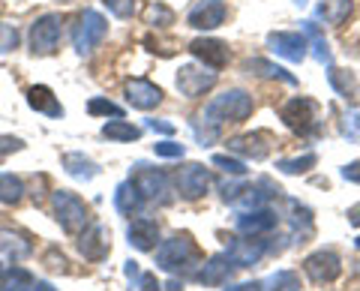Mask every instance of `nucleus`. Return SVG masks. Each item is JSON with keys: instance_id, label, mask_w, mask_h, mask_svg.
Returning <instances> with one entry per match:
<instances>
[{"instance_id": "obj_49", "label": "nucleus", "mask_w": 360, "mask_h": 291, "mask_svg": "<svg viewBox=\"0 0 360 291\" xmlns=\"http://www.w3.org/2000/svg\"><path fill=\"white\" fill-rule=\"evenodd\" d=\"M37 291H54V288H51L49 283H39V285H37Z\"/></svg>"}, {"instance_id": "obj_24", "label": "nucleus", "mask_w": 360, "mask_h": 291, "mask_svg": "<svg viewBox=\"0 0 360 291\" xmlns=\"http://www.w3.org/2000/svg\"><path fill=\"white\" fill-rule=\"evenodd\" d=\"M115 207H117V214H123V216H141L144 195L139 193V189H135L132 181H127V183L117 186V193H115Z\"/></svg>"}, {"instance_id": "obj_23", "label": "nucleus", "mask_w": 360, "mask_h": 291, "mask_svg": "<svg viewBox=\"0 0 360 291\" xmlns=\"http://www.w3.org/2000/svg\"><path fill=\"white\" fill-rule=\"evenodd\" d=\"M27 105L33 111H42V115H49V117H63V105L54 99L51 87H45V84H33L30 87V91H27Z\"/></svg>"}, {"instance_id": "obj_14", "label": "nucleus", "mask_w": 360, "mask_h": 291, "mask_svg": "<svg viewBox=\"0 0 360 291\" xmlns=\"http://www.w3.org/2000/svg\"><path fill=\"white\" fill-rule=\"evenodd\" d=\"M189 51H193V58H198L205 66H210V70H222V66H229V60H231L229 42L213 39V37L193 39L189 42Z\"/></svg>"}, {"instance_id": "obj_12", "label": "nucleus", "mask_w": 360, "mask_h": 291, "mask_svg": "<svg viewBox=\"0 0 360 291\" xmlns=\"http://www.w3.org/2000/svg\"><path fill=\"white\" fill-rule=\"evenodd\" d=\"M267 46L274 54H279V58H285L291 63H300L303 58H307L309 39L297 30H279V33H270L267 37Z\"/></svg>"}, {"instance_id": "obj_41", "label": "nucleus", "mask_w": 360, "mask_h": 291, "mask_svg": "<svg viewBox=\"0 0 360 291\" xmlns=\"http://www.w3.org/2000/svg\"><path fill=\"white\" fill-rule=\"evenodd\" d=\"M25 150V141L15 138V136H0V156H9V153H18Z\"/></svg>"}, {"instance_id": "obj_40", "label": "nucleus", "mask_w": 360, "mask_h": 291, "mask_svg": "<svg viewBox=\"0 0 360 291\" xmlns=\"http://www.w3.org/2000/svg\"><path fill=\"white\" fill-rule=\"evenodd\" d=\"M129 279H135V288H139V291H160L162 285L160 283H156V276L153 273H135V276H129Z\"/></svg>"}, {"instance_id": "obj_2", "label": "nucleus", "mask_w": 360, "mask_h": 291, "mask_svg": "<svg viewBox=\"0 0 360 291\" xmlns=\"http://www.w3.org/2000/svg\"><path fill=\"white\" fill-rule=\"evenodd\" d=\"M252 96L240 91V87H231V91H225L222 96H217L213 103L205 108V115H201V120L207 123V127L217 129L219 123H240L252 115Z\"/></svg>"}, {"instance_id": "obj_13", "label": "nucleus", "mask_w": 360, "mask_h": 291, "mask_svg": "<svg viewBox=\"0 0 360 291\" xmlns=\"http://www.w3.org/2000/svg\"><path fill=\"white\" fill-rule=\"evenodd\" d=\"M274 148V136L267 129H255V132H246V136H238L229 141V150L238 153V156H246V160H264Z\"/></svg>"}, {"instance_id": "obj_46", "label": "nucleus", "mask_w": 360, "mask_h": 291, "mask_svg": "<svg viewBox=\"0 0 360 291\" xmlns=\"http://www.w3.org/2000/svg\"><path fill=\"white\" fill-rule=\"evenodd\" d=\"M225 291H264V285L262 283H240V285H231Z\"/></svg>"}, {"instance_id": "obj_16", "label": "nucleus", "mask_w": 360, "mask_h": 291, "mask_svg": "<svg viewBox=\"0 0 360 291\" xmlns=\"http://www.w3.org/2000/svg\"><path fill=\"white\" fill-rule=\"evenodd\" d=\"M127 103L132 108L150 111L162 103V91L153 82H148V78H132V82H127Z\"/></svg>"}, {"instance_id": "obj_20", "label": "nucleus", "mask_w": 360, "mask_h": 291, "mask_svg": "<svg viewBox=\"0 0 360 291\" xmlns=\"http://www.w3.org/2000/svg\"><path fill=\"white\" fill-rule=\"evenodd\" d=\"M267 252V246L262 238H250V240H234L231 250H229V259L234 267H250L255 264L262 255Z\"/></svg>"}, {"instance_id": "obj_15", "label": "nucleus", "mask_w": 360, "mask_h": 291, "mask_svg": "<svg viewBox=\"0 0 360 291\" xmlns=\"http://www.w3.org/2000/svg\"><path fill=\"white\" fill-rule=\"evenodd\" d=\"M225 15H229V9H225L222 0H198V4L189 9L186 25L195 30H213L222 25Z\"/></svg>"}, {"instance_id": "obj_47", "label": "nucleus", "mask_w": 360, "mask_h": 291, "mask_svg": "<svg viewBox=\"0 0 360 291\" xmlns=\"http://www.w3.org/2000/svg\"><path fill=\"white\" fill-rule=\"evenodd\" d=\"M348 222H352V226H360V205H354V207H348Z\"/></svg>"}, {"instance_id": "obj_28", "label": "nucleus", "mask_w": 360, "mask_h": 291, "mask_svg": "<svg viewBox=\"0 0 360 291\" xmlns=\"http://www.w3.org/2000/svg\"><path fill=\"white\" fill-rule=\"evenodd\" d=\"M103 138H108V141H139L141 129L132 127V123H127V120H108L103 127Z\"/></svg>"}, {"instance_id": "obj_39", "label": "nucleus", "mask_w": 360, "mask_h": 291, "mask_svg": "<svg viewBox=\"0 0 360 291\" xmlns=\"http://www.w3.org/2000/svg\"><path fill=\"white\" fill-rule=\"evenodd\" d=\"M153 150H156V156H165V160H180V156L186 153V148L177 141H156Z\"/></svg>"}, {"instance_id": "obj_26", "label": "nucleus", "mask_w": 360, "mask_h": 291, "mask_svg": "<svg viewBox=\"0 0 360 291\" xmlns=\"http://www.w3.org/2000/svg\"><path fill=\"white\" fill-rule=\"evenodd\" d=\"M63 169H66V174L78 177V181H94V177L99 174L96 162L87 160L84 153H63Z\"/></svg>"}, {"instance_id": "obj_4", "label": "nucleus", "mask_w": 360, "mask_h": 291, "mask_svg": "<svg viewBox=\"0 0 360 291\" xmlns=\"http://www.w3.org/2000/svg\"><path fill=\"white\" fill-rule=\"evenodd\" d=\"M279 117L285 120V127L291 132H297V136L309 138L319 132V103L309 96H295L288 99V103L283 105V111H279Z\"/></svg>"}, {"instance_id": "obj_10", "label": "nucleus", "mask_w": 360, "mask_h": 291, "mask_svg": "<svg viewBox=\"0 0 360 291\" xmlns=\"http://www.w3.org/2000/svg\"><path fill=\"white\" fill-rule=\"evenodd\" d=\"M177 193L180 198H186V201H195L207 193V186H210V172L205 169V165H198V162H186L184 169H177Z\"/></svg>"}, {"instance_id": "obj_22", "label": "nucleus", "mask_w": 360, "mask_h": 291, "mask_svg": "<svg viewBox=\"0 0 360 291\" xmlns=\"http://www.w3.org/2000/svg\"><path fill=\"white\" fill-rule=\"evenodd\" d=\"M0 252L13 261H25V259H30L33 243L25 238V234H18L13 228H0Z\"/></svg>"}, {"instance_id": "obj_9", "label": "nucleus", "mask_w": 360, "mask_h": 291, "mask_svg": "<svg viewBox=\"0 0 360 291\" xmlns=\"http://www.w3.org/2000/svg\"><path fill=\"white\" fill-rule=\"evenodd\" d=\"M213 84H217V72H213L210 66L186 63L177 70V91L186 99H198L201 93H207Z\"/></svg>"}, {"instance_id": "obj_33", "label": "nucleus", "mask_w": 360, "mask_h": 291, "mask_svg": "<svg viewBox=\"0 0 360 291\" xmlns=\"http://www.w3.org/2000/svg\"><path fill=\"white\" fill-rule=\"evenodd\" d=\"M87 111L94 117H99V115H105V117H115V120H123V108L120 105H115V103H108V99H103V96H94L87 103Z\"/></svg>"}, {"instance_id": "obj_17", "label": "nucleus", "mask_w": 360, "mask_h": 291, "mask_svg": "<svg viewBox=\"0 0 360 291\" xmlns=\"http://www.w3.org/2000/svg\"><path fill=\"white\" fill-rule=\"evenodd\" d=\"M127 238H129V246H135L139 252H150L156 250V240H160V226L150 216H139L129 222Z\"/></svg>"}, {"instance_id": "obj_51", "label": "nucleus", "mask_w": 360, "mask_h": 291, "mask_svg": "<svg viewBox=\"0 0 360 291\" xmlns=\"http://www.w3.org/2000/svg\"><path fill=\"white\" fill-rule=\"evenodd\" d=\"M297 4H307V0H297Z\"/></svg>"}, {"instance_id": "obj_31", "label": "nucleus", "mask_w": 360, "mask_h": 291, "mask_svg": "<svg viewBox=\"0 0 360 291\" xmlns=\"http://www.w3.org/2000/svg\"><path fill=\"white\" fill-rule=\"evenodd\" d=\"M303 30H307V39L312 42V54L319 58L321 63H330V48H328V39L321 37V30L315 27V21H303Z\"/></svg>"}, {"instance_id": "obj_27", "label": "nucleus", "mask_w": 360, "mask_h": 291, "mask_svg": "<svg viewBox=\"0 0 360 291\" xmlns=\"http://www.w3.org/2000/svg\"><path fill=\"white\" fill-rule=\"evenodd\" d=\"M246 72L262 75V78H279V82H285V84H295L297 82V78L291 75L288 70H283V66H276V63H270V60H262V58L246 60Z\"/></svg>"}, {"instance_id": "obj_43", "label": "nucleus", "mask_w": 360, "mask_h": 291, "mask_svg": "<svg viewBox=\"0 0 360 291\" xmlns=\"http://www.w3.org/2000/svg\"><path fill=\"white\" fill-rule=\"evenodd\" d=\"M342 177L348 183H360V160H354V162H348L345 169H342Z\"/></svg>"}, {"instance_id": "obj_36", "label": "nucleus", "mask_w": 360, "mask_h": 291, "mask_svg": "<svg viewBox=\"0 0 360 291\" xmlns=\"http://www.w3.org/2000/svg\"><path fill=\"white\" fill-rule=\"evenodd\" d=\"M174 21V13L168 6H162V4H153L150 9H148V25H153V27H165V25H172Z\"/></svg>"}, {"instance_id": "obj_19", "label": "nucleus", "mask_w": 360, "mask_h": 291, "mask_svg": "<svg viewBox=\"0 0 360 291\" xmlns=\"http://www.w3.org/2000/svg\"><path fill=\"white\" fill-rule=\"evenodd\" d=\"M274 228H276V214L267 207H258L252 214H243L238 219V231L246 234V238H262V234L274 231Z\"/></svg>"}, {"instance_id": "obj_34", "label": "nucleus", "mask_w": 360, "mask_h": 291, "mask_svg": "<svg viewBox=\"0 0 360 291\" xmlns=\"http://www.w3.org/2000/svg\"><path fill=\"white\" fill-rule=\"evenodd\" d=\"M267 285H270L267 291H300V279H297V273H291V271H279V273L270 276Z\"/></svg>"}, {"instance_id": "obj_45", "label": "nucleus", "mask_w": 360, "mask_h": 291, "mask_svg": "<svg viewBox=\"0 0 360 291\" xmlns=\"http://www.w3.org/2000/svg\"><path fill=\"white\" fill-rule=\"evenodd\" d=\"M49 261H51V264H49L51 271H66V267H63V264H66V259H63V255L58 259V250H51V252H49Z\"/></svg>"}, {"instance_id": "obj_42", "label": "nucleus", "mask_w": 360, "mask_h": 291, "mask_svg": "<svg viewBox=\"0 0 360 291\" xmlns=\"http://www.w3.org/2000/svg\"><path fill=\"white\" fill-rule=\"evenodd\" d=\"M342 132L348 136V141H357L360 138V115H348L342 123Z\"/></svg>"}, {"instance_id": "obj_8", "label": "nucleus", "mask_w": 360, "mask_h": 291, "mask_svg": "<svg viewBox=\"0 0 360 291\" xmlns=\"http://www.w3.org/2000/svg\"><path fill=\"white\" fill-rule=\"evenodd\" d=\"M303 271H307V276L315 285H330L333 279L342 273V259H340V252H333V250H319V252L307 255Z\"/></svg>"}, {"instance_id": "obj_48", "label": "nucleus", "mask_w": 360, "mask_h": 291, "mask_svg": "<svg viewBox=\"0 0 360 291\" xmlns=\"http://www.w3.org/2000/svg\"><path fill=\"white\" fill-rule=\"evenodd\" d=\"M180 288H184V283H177V279H168L165 283V291H180Z\"/></svg>"}, {"instance_id": "obj_6", "label": "nucleus", "mask_w": 360, "mask_h": 291, "mask_svg": "<svg viewBox=\"0 0 360 291\" xmlns=\"http://www.w3.org/2000/svg\"><path fill=\"white\" fill-rule=\"evenodd\" d=\"M129 181L135 183V189L153 201V205H172L174 201V186L168 181V174L160 172V169H148V165H135V172Z\"/></svg>"}, {"instance_id": "obj_11", "label": "nucleus", "mask_w": 360, "mask_h": 291, "mask_svg": "<svg viewBox=\"0 0 360 291\" xmlns=\"http://www.w3.org/2000/svg\"><path fill=\"white\" fill-rule=\"evenodd\" d=\"M78 252L84 255L87 261H105L108 252H111V231L105 226H99V222H94V226H87L84 234L78 238Z\"/></svg>"}, {"instance_id": "obj_5", "label": "nucleus", "mask_w": 360, "mask_h": 291, "mask_svg": "<svg viewBox=\"0 0 360 291\" xmlns=\"http://www.w3.org/2000/svg\"><path fill=\"white\" fill-rule=\"evenodd\" d=\"M108 33V21L96 13V9H84V13L75 15V25H72V46L78 54H90L99 42L105 39Z\"/></svg>"}, {"instance_id": "obj_3", "label": "nucleus", "mask_w": 360, "mask_h": 291, "mask_svg": "<svg viewBox=\"0 0 360 291\" xmlns=\"http://www.w3.org/2000/svg\"><path fill=\"white\" fill-rule=\"evenodd\" d=\"M51 214L58 219V226L70 234H78L90 222L87 205L75 193H70V189H54L51 193Z\"/></svg>"}, {"instance_id": "obj_50", "label": "nucleus", "mask_w": 360, "mask_h": 291, "mask_svg": "<svg viewBox=\"0 0 360 291\" xmlns=\"http://www.w3.org/2000/svg\"><path fill=\"white\" fill-rule=\"evenodd\" d=\"M354 246H357V250H360V238H357V240H354Z\"/></svg>"}, {"instance_id": "obj_38", "label": "nucleus", "mask_w": 360, "mask_h": 291, "mask_svg": "<svg viewBox=\"0 0 360 291\" xmlns=\"http://www.w3.org/2000/svg\"><path fill=\"white\" fill-rule=\"evenodd\" d=\"M103 4L108 13L117 18H132V13H135V0H103Z\"/></svg>"}, {"instance_id": "obj_37", "label": "nucleus", "mask_w": 360, "mask_h": 291, "mask_svg": "<svg viewBox=\"0 0 360 291\" xmlns=\"http://www.w3.org/2000/svg\"><path fill=\"white\" fill-rule=\"evenodd\" d=\"M15 48H18V30L13 25H4V21H0V54L15 51Z\"/></svg>"}, {"instance_id": "obj_44", "label": "nucleus", "mask_w": 360, "mask_h": 291, "mask_svg": "<svg viewBox=\"0 0 360 291\" xmlns=\"http://www.w3.org/2000/svg\"><path fill=\"white\" fill-rule=\"evenodd\" d=\"M148 127L160 136H174V123H165V120H148Z\"/></svg>"}, {"instance_id": "obj_21", "label": "nucleus", "mask_w": 360, "mask_h": 291, "mask_svg": "<svg viewBox=\"0 0 360 291\" xmlns=\"http://www.w3.org/2000/svg\"><path fill=\"white\" fill-rule=\"evenodd\" d=\"M328 82H330L333 91L340 93L342 99H348L352 105H357V103H360V82H357V75H354V72L340 70V66H330Z\"/></svg>"}, {"instance_id": "obj_25", "label": "nucleus", "mask_w": 360, "mask_h": 291, "mask_svg": "<svg viewBox=\"0 0 360 291\" xmlns=\"http://www.w3.org/2000/svg\"><path fill=\"white\" fill-rule=\"evenodd\" d=\"M352 13H354L352 0H321L319 4V18L324 21V25H333V27L345 25Z\"/></svg>"}, {"instance_id": "obj_35", "label": "nucleus", "mask_w": 360, "mask_h": 291, "mask_svg": "<svg viewBox=\"0 0 360 291\" xmlns=\"http://www.w3.org/2000/svg\"><path fill=\"white\" fill-rule=\"evenodd\" d=\"M213 165H219V169L225 172V174H234V177H243L246 174V165L240 162V160H234V156H225V153H217L210 160Z\"/></svg>"}, {"instance_id": "obj_1", "label": "nucleus", "mask_w": 360, "mask_h": 291, "mask_svg": "<svg viewBox=\"0 0 360 291\" xmlns=\"http://www.w3.org/2000/svg\"><path fill=\"white\" fill-rule=\"evenodd\" d=\"M195 264H201V252L189 234H172L156 246V267L165 273H189Z\"/></svg>"}, {"instance_id": "obj_7", "label": "nucleus", "mask_w": 360, "mask_h": 291, "mask_svg": "<svg viewBox=\"0 0 360 291\" xmlns=\"http://www.w3.org/2000/svg\"><path fill=\"white\" fill-rule=\"evenodd\" d=\"M60 33H63L60 15H54V13L39 15L30 25V51L37 54V58H49V54H54L60 46Z\"/></svg>"}, {"instance_id": "obj_18", "label": "nucleus", "mask_w": 360, "mask_h": 291, "mask_svg": "<svg viewBox=\"0 0 360 291\" xmlns=\"http://www.w3.org/2000/svg\"><path fill=\"white\" fill-rule=\"evenodd\" d=\"M231 259L229 255H213V259H207L205 264H201V271L195 273V279L205 288H217V285H225L231 276Z\"/></svg>"}, {"instance_id": "obj_30", "label": "nucleus", "mask_w": 360, "mask_h": 291, "mask_svg": "<svg viewBox=\"0 0 360 291\" xmlns=\"http://www.w3.org/2000/svg\"><path fill=\"white\" fill-rule=\"evenodd\" d=\"M25 198V183L15 174H0V201L4 205H18Z\"/></svg>"}, {"instance_id": "obj_32", "label": "nucleus", "mask_w": 360, "mask_h": 291, "mask_svg": "<svg viewBox=\"0 0 360 291\" xmlns=\"http://www.w3.org/2000/svg\"><path fill=\"white\" fill-rule=\"evenodd\" d=\"M315 162H319L315 153H303V156H295V160H279L276 169L283 174H307L309 169H315Z\"/></svg>"}, {"instance_id": "obj_29", "label": "nucleus", "mask_w": 360, "mask_h": 291, "mask_svg": "<svg viewBox=\"0 0 360 291\" xmlns=\"http://www.w3.org/2000/svg\"><path fill=\"white\" fill-rule=\"evenodd\" d=\"M0 291H37V279H33L25 267H13L4 283H0Z\"/></svg>"}]
</instances>
